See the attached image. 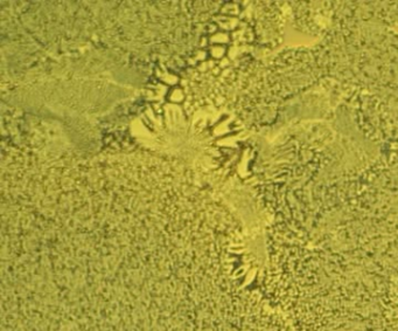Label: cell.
Here are the masks:
<instances>
[]
</instances>
